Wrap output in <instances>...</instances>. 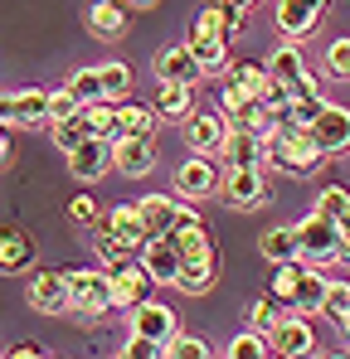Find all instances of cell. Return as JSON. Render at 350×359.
Segmentation results:
<instances>
[{"label":"cell","instance_id":"1","mask_svg":"<svg viewBox=\"0 0 350 359\" xmlns=\"http://www.w3.org/2000/svg\"><path fill=\"white\" fill-rule=\"evenodd\" d=\"M263 141H268V165H273V170H283V175H311V170L326 161V151L316 146L311 126L278 121V126H273Z\"/></svg>","mask_w":350,"mask_h":359},{"label":"cell","instance_id":"2","mask_svg":"<svg viewBox=\"0 0 350 359\" xmlns=\"http://www.w3.org/2000/svg\"><path fill=\"white\" fill-rule=\"evenodd\" d=\"M63 277H68V301H73V311H78V316L103 320V316L117 306L112 272H98V267H68Z\"/></svg>","mask_w":350,"mask_h":359},{"label":"cell","instance_id":"3","mask_svg":"<svg viewBox=\"0 0 350 359\" xmlns=\"http://www.w3.org/2000/svg\"><path fill=\"white\" fill-rule=\"evenodd\" d=\"M219 161L214 156H205V151H190L180 165H175V194L180 199H190V204H200V199H209V194H219Z\"/></svg>","mask_w":350,"mask_h":359},{"label":"cell","instance_id":"4","mask_svg":"<svg viewBox=\"0 0 350 359\" xmlns=\"http://www.w3.org/2000/svg\"><path fill=\"white\" fill-rule=\"evenodd\" d=\"M219 199L229 209H263L273 199L268 180H263V165H238V170H224L219 180Z\"/></svg>","mask_w":350,"mask_h":359},{"label":"cell","instance_id":"5","mask_svg":"<svg viewBox=\"0 0 350 359\" xmlns=\"http://www.w3.org/2000/svg\"><path fill=\"white\" fill-rule=\"evenodd\" d=\"M297 238H302V257H306V262H331V257H341V224L326 219V214H316V209L297 224Z\"/></svg>","mask_w":350,"mask_h":359},{"label":"cell","instance_id":"6","mask_svg":"<svg viewBox=\"0 0 350 359\" xmlns=\"http://www.w3.org/2000/svg\"><path fill=\"white\" fill-rule=\"evenodd\" d=\"M25 301H30L39 316H63V311H73V301H68V277L54 272V267L30 272V282H25Z\"/></svg>","mask_w":350,"mask_h":359},{"label":"cell","instance_id":"7","mask_svg":"<svg viewBox=\"0 0 350 359\" xmlns=\"http://www.w3.org/2000/svg\"><path fill=\"white\" fill-rule=\"evenodd\" d=\"M127 330H131V335H141V340H151V345H166L180 325H175V311L166 306V301H151V297H146V301H136V306L127 311Z\"/></svg>","mask_w":350,"mask_h":359},{"label":"cell","instance_id":"8","mask_svg":"<svg viewBox=\"0 0 350 359\" xmlns=\"http://www.w3.org/2000/svg\"><path fill=\"white\" fill-rule=\"evenodd\" d=\"M108 170H117V151H112V141H103V136H88L78 151H68V175L78 184H98Z\"/></svg>","mask_w":350,"mask_h":359},{"label":"cell","instance_id":"9","mask_svg":"<svg viewBox=\"0 0 350 359\" xmlns=\"http://www.w3.org/2000/svg\"><path fill=\"white\" fill-rule=\"evenodd\" d=\"M141 262H146V272H151V282H156V287H175V282H180V267H185V257H180V248H175L171 233L146 238Z\"/></svg>","mask_w":350,"mask_h":359},{"label":"cell","instance_id":"10","mask_svg":"<svg viewBox=\"0 0 350 359\" xmlns=\"http://www.w3.org/2000/svg\"><path fill=\"white\" fill-rule=\"evenodd\" d=\"M224 136H229V117L214 112V107H209V112H190V121H185V146H190V151L219 156Z\"/></svg>","mask_w":350,"mask_h":359},{"label":"cell","instance_id":"11","mask_svg":"<svg viewBox=\"0 0 350 359\" xmlns=\"http://www.w3.org/2000/svg\"><path fill=\"white\" fill-rule=\"evenodd\" d=\"M224 170H238V165H268V141L258 136V131H233L224 136V146H219V156H214Z\"/></svg>","mask_w":350,"mask_h":359},{"label":"cell","instance_id":"12","mask_svg":"<svg viewBox=\"0 0 350 359\" xmlns=\"http://www.w3.org/2000/svg\"><path fill=\"white\" fill-rule=\"evenodd\" d=\"M112 151H117V170L127 180L156 170V136H117Z\"/></svg>","mask_w":350,"mask_h":359},{"label":"cell","instance_id":"13","mask_svg":"<svg viewBox=\"0 0 350 359\" xmlns=\"http://www.w3.org/2000/svg\"><path fill=\"white\" fill-rule=\"evenodd\" d=\"M268 340H273V355H283V359H302V355L316 350V335H311L306 316H297V311L278 320V330H273Z\"/></svg>","mask_w":350,"mask_h":359},{"label":"cell","instance_id":"14","mask_svg":"<svg viewBox=\"0 0 350 359\" xmlns=\"http://www.w3.org/2000/svg\"><path fill=\"white\" fill-rule=\"evenodd\" d=\"M311 136H316V146H321L326 156H346L350 151V112L331 102L321 117L311 121Z\"/></svg>","mask_w":350,"mask_h":359},{"label":"cell","instance_id":"15","mask_svg":"<svg viewBox=\"0 0 350 359\" xmlns=\"http://www.w3.org/2000/svg\"><path fill=\"white\" fill-rule=\"evenodd\" d=\"M156 78L161 83H200L205 78V63L195 59L190 44H171V49L156 54Z\"/></svg>","mask_w":350,"mask_h":359},{"label":"cell","instance_id":"16","mask_svg":"<svg viewBox=\"0 0 350 359\" xmlns=\"http://www.w3.org/2000/svg\"><path fill=\"white\" fill-rule=\"evenodd\" d=\"M112 272V297H117V306H136V301H146V292L156 287L151 282V272H146V262H117V267H108Z\"/></svg>","mask_w":350,"mask_h":359},{"label":"cell","instance_id":"17","mask_svg":"<svg viewBox=\"0 0 350 359\" xmlns=\"http://www.w3.org/2000/svg\"><path fill=\"white\" fill-rule=\"evenodd\" d=\"M30 267H34V238H30L25 229L5 224V229H0V272H5V277H20V272H30Z\"/></svg>","mask_w":350,"mask_h":359},{"label":"cell","instance_id":"18","mask_svg":"<svg viewBox=\"0 0 350 359\" xmlns=\"http://www.w3.org/2000/svg\"><path fill=\"white\" fill-rule=\"evenodd\" d=\"M321 10H326V5H316V0H278V29L287 34L292 44H302V39L316 29Z\"/></svg>","mask_w":350,"mask_h":359},{"label":"cell","instance_id":"19","mask_svg":"<svg viewBox=\"0 0 350 359\" xmlns=\"http://www.w3.org/2000/svg\"><path fill=\"white\" fill-rule=\"evenodd\" d=\"M243 5H233V0H209L200 15H195V29H209V34H224V39H233L238 29H243Z\"/></svg>","mask_w":350,"mask_h":359},{"label":"cell","instance_id":"20","mask_svg":"<svg viewBox=\"0 0 350 359\" xmlns=\"http://www.w3.org/2000/svg\"><path fill=\"white\" fill-rule=\"evenodd\" d=\"M103 224H108V229H112L131 252H136V248H146V238H151V229H146V219H141V209H136V204H117V209H108V214H103Z\"/></svg>","mask_w":350,"mask_h":359},{"label":"cell","instance_id":"21","mask_svg":"<svg viewBox=\"0 0 350 359\" xmlns=\"http://www.w3.org/2000/svg\"><path fill=\"white\" fill-rule=\"evenodd\" d=\"M156 112H161V121H190V112H195V83H161L156 88Z\"/></svg>","mask_w":350,"mask_h":359},{"label":"cell","instance_id":"22","mask_svg":"<svg viewBox=\"0 0 350 359\" xmlns=\"http://www.w3.org/2000/svg\"><path fill=\"white\" fill-rule=\"evenodd\" d=\"M88 29H93V39H122L127 34V5H117V0H93L88 5Z\"/></svg>","mask_w":350,"mask_h":359},{"label":"cell","instance_id":"23","mask_svg":"<svg viewBox=\"0 0 350 359\" xmlns=\"http://www.w3.org/2000/svg\"><path fill=\"white\" fill-rule=\"evenodd\" d=\"M214 277H219V252H209V257H190L185 267H180V292L185 297H205L209 287H214Z\"/></svg>","mask_w":350,"mask_h":359},{"label":"cell","instance_id":"24","mask_svg":"<svg viewBox=\"0 0 350 359\" xmlns=\"http://www.w3.org/2000/svg\"><path fill=\"white\" fill-rule=\"evenodd\" d=\"M258 252L278 267V262H292V257H302V238H297V224H278V229H268L263 238H258Z\"/></svg>","mask_w":350,"mask_h":359},{"label":"cell","instance_id":"25","mask_svg":"<svg viewBox=\"0 0 350 359\" xmlns=\"http://www.w3.org/2000/svg\"><path fill=\"white\" fill-rule=\"evenodd\" d=\"M326 287H331V282H326L316 267H306V272H302V282H297L292 311H297V316H321V311H326Z\"/></svg>","mask_w":350,"mask_h":359},{"label":"cell","instance_id":"26","mask_svg":"<svg viewBox=\"0 0 350 359\" xmlns=\"http://www.w3.org/2000/svg\"><path fill=\"white\" fill-rule=\"evenodd\" d=\"M117 121H122V136H156V102H122L117 107Z\"/></svg>","mask_w":350,"mask_h":359},{"label":"cell","instance_id":"27","mask_svg":"<svg viewBox=\"0 0 350 359\" xmlns=\"http://www.w3.org/2000/svg\"><path fill=\"white\" fill-rule=\"evenodd\" d=\"M185 44L195 49V59L205 63V73H214V68H224V63H229V39H224V34H209V29H195V34H190Z\"/></svg>","mask_w":350,"mask_h":359},{"label":"cell","instance_id":"28","mask_svg":"<svg viewBox=\"0 0 350 359\" xmlns=\"http://www.w3.org/2000/svg\"><path fill=\"white\" fill-rule=\"evenodd\" d=\"M49 136H54V146L68 156V151H78L88 136H93V126H88V117H83V107L73 112V117H58V121H49Z\"/></svg>","mask_w":350,"mask_h":359},{"label":"cell","instance_id":"29","mask_svg":"<svg viewBox=\"0 0 350 359\" xmlns=\"http://www.w3.org/2000/svg\"><path fill=\"white\" fill-rule=\"evenodd\" d=\"M15 126H49V93L39 88L15 93Z\"/></svg>","mask_w":350,"mask_h":359},{"label":"cell","instance_id":"30","mask_svg":"<svg viewBox=\"0 0 350 359\" xmlns=\"http://www.w3.org/2000/svg\"><path fill=\"white\" fill-rule=\"evenodd\" d=\"M268 63H253V59H238L229 63V73H224V83H233V88H243V93H253V97H263V88H268Z\"/></svg>","mask_w":350,"mask_h":359},{"label":"cell","instance_id":"31","mask_svg":"<svg viewBox=\"0 0 350 359\" xmlns=\"http://www.w3.org/2000/svg\"><path fill=\"white\" fill-rule=\"evenodd\" d=\"M136 209H141V219H146L151 238H156V233H171V224H175V199H166V194H146V199H136Z\"/></svg>","mask_w":350,"mask_h":359},{"label":"cell","instance_id":"32","mask_svg":"<svg viewBox=\"0 0 350 359\" xmlns=\"http://www.w3.org/2000/svg\"><path fill=\"white\" fill-rule=\"evenodd\" d=\"M83 117H88V126H93V136H103V141H117V136H122V121H117L112 97L83 102Z\"/></svg>","mask_w":350,"mask_h":359},{"label":"cell","instance_id":"33","mask_svg":"<svg viewBox=\"0 0 350 359\" xmlns=\"http://www.w3.org/2000/svg\"><path fill=\"white\" fill-rule=\"evenodd\" d=\"M93 252H98V262H103V267H117V262H127V252H131V248H127V243H122L112 229L98 219V224H93Z\"/></svg>","mask_w":350,"mask_h":359},{"label":"cell","instance_id":"34","mask_svg":"<svg viewBox=\"0 0 350 359\" xmlns=\"http://www.w3.org/2000/svg\"><path fill=\"white\" fill-rule=\"evenodd\" d=\"M283 316H287V306H283L278 297H258L253 306H248V330H263V335H273Z\"/></svg>","mask_w":350,"mask_h":359},{"label":"cell","instance_id":"35","mask_svg":"<svg viewBox=\"0 0 350 359\" xmlns=\"http://www.w3.org/2000/svg\"><path fill=\"white\" fill-rule=\"evenodd\" d=\"M302 257H292V262H278V272H273V287H268V297H278L283 306L292 311V297H297V282H302Z\"/></svg>","mask_w":350,"mask_h":359},{"label":"cell","instance_id":"36","mask_svg":"<svg viewBox=\"0 0 350 359\" xmlns=\"http://www.w3.org/2000/svg\"><path fill=\"white\" fill-rule=\"evenodd\" d=\"M63 88H68L78 102H98V97H103V68H73Z\"/></svg>","mask_w":350,"mask_h":359},{"label":"cell","instance_id":"37","mask_svg":"<svg viewBox=\"0 0 350 359\" xmlns=\"http://www.w3.org/2000/svg\"><path fill=\"white\" fill-rule=\"evenodd\" d=\"M224 355H229V359H263V355H273V340H268L263 330H243V335H233V340H229Z\"/></svg>","mask_w":350,"mask_h":359},{"label":"cell","instance_id":"38","mask_svg":"<svg viewBox=\"0 0 350 359\" xmlns=\"http://www.w3.org/2000/svg\"><path fill=\"white\" fill-rule=\"evenodd\" d=\"M161 355H166V359H209L214 350H209V340H200V335H180V330H175L171 340L161 345Z\"/></svg>","mask_w":350,"mask_h":359},{"label":"cell","instance_id":"39","mask_svg":"<svg viewBox=\"0 0 350 359\" xmlns=\"http://www.w3.org/2000/svg\"><path fill=\"white\" fill-rule=\"evenodd\" d=\"M268 73H273V78H283V83H292L297 73H306V59H302V49H297V44L287 39V44H283V49L268 59Z\"/></svg>","mask_w":350,"mask_h":359},{"label":"cell","instance_id":"40","mask_svg":"<svg viewBox=\"0 0 350 359\" xmlns=\"http://www.w3.org/2000/svg\"><path fill=\"white\" fill-rule=\"evenodd\" d=\"M316 214H326V219H346L350 214V189L346 184H326V189H316Z\"/></svg>","mask_w":350,"mask_h":359},{"label":"cell","instance_id":"41","mask_svg":"<svg viewBox=\"0 0 350 359\" xmlns=\"http://www.w3.org/2000/svg\"><path fill=\"white\" fill-rule=\"evenodd\" d=\"M103 68V97H112V102H122L127 93H131V68L127 63H98Z\"/></svg>","mask_w":350,"mask_h":359},{"label":"cell","instance_id":"42","mask_svg":"<svg viewBox=\"0 0 350 359\" xmlns=\"http://www.w3.org/2000/svg\"><path fill=\"white\" fill-rule=\"evenodd\" d=\"M175 248H180V257L190 262V257H209L214 252V243H209V233H205V224H195V229H185V233H171Z\"/></svg>","mask_w":350,"mask_h":359},{"label":"cell","instance_id":"43","mask_svg":"<svg viewBox=\"0 0 350 359\" xmlns=\"http://www.w3.org/2000/svg\"><path fill=\"white\" fill-rule=\"evenodd\" d=\"M321 316H331L336 325L350 316V282H331V287H326V311H321Z\"/></svg>","mask_w":350,"mask_h":359},{"label":"cell","instance_id":"44","mask_svg":"<svg viewBox=\"0 0 350 359\" xmlns=\"http://www.w3.org/2000/svg\"><path fill=\"white\" fill-rule=\"evenodd\" d=\"M326 73L341 78V83H350V39H331V49H326Z\"/></svg>","mask_w":350,"mask_h":359},{"label":"cell","instance_id":"45","mask_svg":"<svg viewBox=\"0 0 350 359\" xmlns=\"http://www.w3.org/2000/svg\"><path fill=\"white\" fill-rule=\"evenodd\" d=\"M68 219L73 224H98V199L93 194H73L68 199Z\"/></svg>","mask_w":350,"mask_h":359},{"label":"cell","instance_id":"46","mask_svg":"<svg viewBox=\"0 0 350 359\" xmlns=\"http://www.w3.org/2000/svg\"><path fill=\"white\" fill-rule=\"evenodd\" d=\"M83 102L68 93V88H58V93H49V121H58V117H73Z\"/></svg>","mask_w":350,"mask_h":359},{"label":"cell","instance_id":"47","mask_svg":"<svg viewBox=\"0 0 350 359\" xmlns=\"http://www.w3.org/2000/svg\"><path fill=\"white\" fill-rule=\"evenodd\" d=\"M39 355H44V345H34V340H25V345L10 350V359H39Z\"/></svg>","mask_w":350,"mask_h":359},{"label":"cell","instance_id":"48","mask_svg":"<svg viewBox=\"0 0 350 359\" xmlns=\"http://www.w3.org/2000/svg\"><path fill=\"white\" fill-rule=\"evenodd\" d=\"M0 121L15 126V93H0Z\"/></svg>","mask_w":350,"mask_h":359},{"label":"cell","instance_id":"49","mask_svg":"<svg viewBox=\"0 0 350 359\" xmlns=\"http://www.w3.org/2000/svg\"><path fill=\"white\" fill-rule=\"evenodd\" d=\"M341 257H350V214L341 219Z\"/></svg>","mask_w":350,"mask_h":359},{"label":"cell","instance_id":"50","mask_svg":"<svg viewBox=\"0 0 350 359\" xmlns=\"http://www.w3.org/2000/svg\"><path fill=\"white\" fill-rule=\"evenodd\" d=\"M10 156V136H5V121H0V161Z\"/></svg>","mask_w":350,"mask_h":359},{"label":"cell","instance_id":"51","mask_svg":"<svg viewBox=\"0 0 350 359\" xmlns=\"http://www.w3.org/2000/svg\"><path fill=\"white\" fill-rule=\"evenodd\" d=\"M127 5H131V10H151L156 0H127Z\"/></svg>","mask_w":350,"mask_h":359},{"label":"cell","instance_id":"52","mask_svg":"<svg viewBox=\"0 0 350 359\" xmlns=\"http://www.w3.org/2000/svg\"><path fill=\"white\" fill-rule=\"evenodd\" d=\"M233 5H243V10H253V5H258V0H233Z\"/></svg>","mask_w":350,"mask_h":359},{"label":"cell","instance_id":"53","mask_svg":"<svg viewBox=\"0 0 350 359\" xmlns=\"http://www.w3.org/2000/svg\"><path fill=\"white\" fill-rule=\"evenodd\" d=\"M0 355H10V350H5V345H0Z\"/></svg>","mask_w":350,"mask_h":359}]
</instances>
